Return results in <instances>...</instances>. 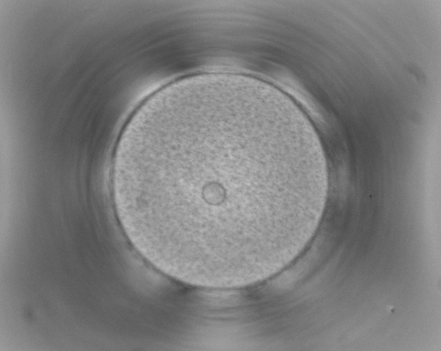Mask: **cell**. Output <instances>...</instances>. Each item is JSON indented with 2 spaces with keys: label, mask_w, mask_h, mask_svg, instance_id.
Returning a JSON list of instances; mask_svg holds the SVG:
<instances>
[{
  "label": "cell",
  "mask_w": 441,
  "mask_h": 351,
  "mask_svg": "<svg viewBox=\"0 0 441 351\" xmlns=\"http://www.w3.org/2000/svg\"><path fill=\"white\" fill-rule=\"evenodd\" d=\"M252 107L171 104L138 118L118 149L112 189L140 250L170 272L236 283L284 256L285 170L264 156Z\"/></svg>",
  "instance_id": "cell-1"
}]
</instances>
